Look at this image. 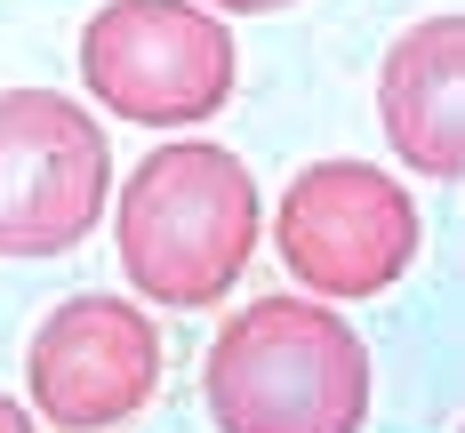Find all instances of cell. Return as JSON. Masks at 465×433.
I'll return each mask as SVG.
<instances>
[{
	"mask_svg": "<svg viewBox=\"0 0 465 433\" xmlns=\"http://www.w3.org/2000/svg\"><path fill=\"white\" fill-rule=\"evenodd\" d=\"M0 433H41V426H33V409H25V401H8V393H0Z\"/></svg>",
	"mask_w": 465,
	"mask_h": 433,
	"instance_id": "8",
	"label": "cell"
},
{
	"mask_svg": "<svg viewBox=\"0 0 465 433\" xmlns=\"http://www.w3.org/2000/svg\"><path fill=\"white\" fill-rule=\"evenodd\" d=\"M81 81L137 129H193L232 104L241 48L201 0H104L81 33Z\"/></svg>",
	"mask_w": 465,
	"mask_h": 433,
	"instance_id": "3",
	"label": "cell"
},
{
	"mask_svg": "<svg viewBox=\"0 0 465 433\" xmlns=\"http://www.w3.org/2000/svg\"><path fill=\"white\" fill-rule=\"evenodd\" d=\"M201 401L217 433H361L370 353L329 297H249L209 337Z\"/></svg>",
	"mask_w": 465,
	"mask_h": 433,
	"instance_id": "2",
	"label": "cell"
},
{
	"mask_svg": "<svg viewBox=\"0 0 465 433\" xmlns=\"http://www.w3.org/2000/svg\"><path fill=\"white\" fill-rule=\"evenodd\" d=\"M113 144L64 89H0V257H64L96 233Z\"/></svg>",
	"mask_w": 465,
	"mask_h": 433,
	"instance_id": "5",
	"label": "cell"
},
{
	"mask_svg": "<svg viewBox=\"0 0 465 433\" xmlns=\"http://www.w3.org/2000/svg\"><path fill=\"white\" fill-rule=\"evenodd\" d=\"M377 121L393 153L433 177V185H458L465 177V16H425L401 41L385 48L377 64Z\"/></svg>",
	"mask_w": 465,
	"mask_h": 433,
	"instance_id": "7",
	"label": "cell"
},
{
	"mask_svg": "<svg viewBox=\"0 0 465 433\" xmlns=\"http://www.w3.org/2000/svg\"><path fill=\"white\" fill-rule=\"evenodd\" d=\"M418 201L401 177H385L377 161H313L297 169L273 209V249L297 273V289H313L329 305L353 297H385L418 265Z\"/></svg>",
	"mask_w": 465,
	"mask_h": 433,
	"instance_id": "4",
	"label": "cell"
},
{
	"mask_svg": "<svg viewBox=\"0 0 465 433\" xmlns=\"http://www.w3.org/2000/svg\"><path fill=\"white\" fill-rule=\"evenodd\" d=\"M257 177L232 144L185 137L144 153L121 185L113 233H121V273L137 281L144 305L169 313H209L225 305L232 281L257 257Z\"/></svg>",
	"mask_w": 465,
	"mask_h": 433,
	"instance_id": "1",
	"label": "cell"
},
{
	"mask_svg": "<svg viewBox=\"0 0 465 433\" xmlns=\"http://www.w3.org/2000/svg\"><path fill=\"white\" fill-rule=\"evenodd\" d=\"M201 8H225V16H265V8H289V0H201Z\"/></svg>",
	"mask_w": 465,
	"mask_h": 433,
	"instance_id": "9",
	"label": "cell"
},
{
	"mask_svg": "<svg viewBox=\"0 0 465 433\" xmlns=\"http://www.w3.org/2000/svg\"><path fill=\"white\" fill-rule=\"evenodd\" d=\"M33 409L56 433H113L161 393V330L129 297H64L25 353Z\"/></svg>",
	"mask_w": 465,
	"mask_h": 433,
	"instance_id": "6",
	"label": "cell"
}]
</instances>
